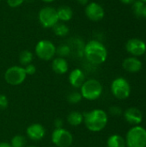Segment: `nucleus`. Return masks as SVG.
<instances>
[{
	"label": "nucleus",
	"mask_w": 146,
	"mask_h": 147,
	"mask_svg": "<svg viewBox=\"0 0 146 147\" xmlns=\"http://www.w3.org/2000/svg\"><path fill=\"white\" fill-rule=\"evenodd\" d=\"M35 55L41 60H52L56 55V46L48 40H39L34 47Z\"/></svg>",
	"instance_id": "5"
},
{
	"label": "nucleus",
	"mask_w": 146,
	"mask_h": 147,
	"mask_svg": "<svg viewBox=\"0 0 146 147\" xmlns=\"http://www.w3.org/2000/svg\"><path fill=\"white\" fill-rule=\"evenodd\" d=\"M143 17H145L146 19V4L145 5V8H144V11H143Z\"/></svg>",
	"instance_id": "34"
},
{
	"label": "nucleus",
	"mask_w": 146,
	"mask_h": 147,
	"mask_svg": "<svg viewBox=\"0 0 146 147\" xmlns=\"http://www.w3.org/2000/svg\"><path fill=\"white\" fill-rule=\"evenodd\" d=\"M0 147H11L8 142H0Z\"/></svg>",
	"instance_id": "33"
},
{
	"label": "nucleus",
	"mask_w": 146,
	"mask_h": 147,
	"mask_svg": "<svg viewBox=\"0 0 146 147\" xmlns=\"http://www.w3.org/2000/svg\"><path fill=\"white\" fill-rule=\"evenodd\" d=\"M145 3H143L140 0H136L132 6V9L133 14L137 16V17H141L143 16V11H144V8H145Z\"/></svg>",
	"instance_id": "25"
},
{
	"label": "nucleus",
	"mask_w": 146,
	"mask_h": 147,
	"mask_svg": "<svg viewBox=\"0 0 146 147\" xmlns=\"http://www.w3.org/2000/svg\"><path fill=\"white\" fill-rule=\"evenodd\" d=\"M145 57H146V56H145Z\"/></svg>",
	"instance_id": "39"
},
{
	"label": "nucleus",
	"mask_w": 146,
	"mask_h": 147,
	"mask_svg": "<svg viewBox=\"0 0 146 147\" xmlns=\"http://www.w3.org/2000/svg\"><path fill=\"white\" fill-rule=\"evenodd\" d=\"M140 1H142L143 3H146V0H140Z\"/></svg>",
	"instance_id": "37"
},
{
	"label": "nucleus",
	"mask_w": 146,
	"mask_h": 147,
	"mask_svg": "<svg viewBox=\"0 0 146 147\" xmlns=\"http://www.w3.org/2000/svg\"><path fill=\"white\" fill-rule=\"evenodd\" d=\"M79 90L83 99L88 101H95L102 96L103 88L98 80L91 78L85 80Z\"/></svg>",
	"instance_id": "3"
},
{
	"label": "nucleus",
	"mask_w": 146,
	"mask_h": 147,
	"mask_svg": "<svg viewBox=\"0 0 146 147\" xmlns=\"http://www.w3.org/2000/svg\"><path fill=\"white\" fill-rule=\"evenodd\" d=\"M68 80L70 84L75 88V89H80L81 86L83 85V84L85 82V74L84 72L79 69V68H76L73 69L68 77Z\"/></svg>",
	"instance_id": "14"
},
{
	"label": "nucleus",
	"mask_w": 146,
	"mask_h": 147,
	"mask_svg": "<svg viewBox=\"0 0 146 147\" xmlns=\"http://www.w3.org/2000/svg\"><path fill=\"white\" fill-rule=\"evenodd\" d=\"M108 121V114L100 109H96L83 114L84 126L90 132H101L106 127Z\"/></svg>",
	"instance_id": "2"
},
{
	"label": "nucleus",
	"mask_w": 146,
	"mask_h": 147,
	"mask_svg": "<svg viewBox=\"0 0 146 147\" xmlns=\"http://www.w3.org/2000/svg\"><path fill=\"white\" fill-rule=\"evenodd\" d=\"M52 71L59 75H63L68 72L69 64L65 58L56 57L52 60Z\"/></svg>",
	"instance_id": "16"
},
{
	"label": "nucleus",
	"mask_w": 146,
	"mask_h": 147,
	"mask_svg": "<svg viewBox=\"0 0 146 147\" xmlns=\"http://www.w3.org/2000/svg\"><path fill=\"white\" fill-rule=\"evenodd\" d=\"M26 144H27L26 138L20 134L15 135L9 142V145L11 147H26L27 146Z\"/></svg>",
	"instance_id": "23"
},
{
	"label": "nucleus",
	"mask_w": 146,
	"mask_h": 147,
	"mask_svg": "<svg viewBox=\"0 0 146 147\" xmlns=\"http://www.w3.org/2000/svg\"><path fill=\"white\" fill-rule=\"evenodd\" d=\"M109 113L114 116H120L122 115V109L118 106H112L109 109Z\"/></svg>",
	"instance_id": "29"
},
{
	"label": "nucleus",
	"mask_w": 146,
	"mask_h": 147,
	"mask_svg": "<svg viewBox=\"0 0 146 147\" xmlns=\"http://www.w3.org/2000/svg\"><path fill=\"white\" fill-rule=\"evenodd\" d=\"M83 55L91 64L102 65L107 60L108 50L101 41L91 40L84 45Z\"/></svg>",
	"instance_id": "1"
},
{
	"label": "nucleus",
	"mask_w": 146,
	"mask_h": 147,
	"mask_svg": "<svg viewBox=\"0 0 146 147\" xmlns=\"http://www.w3.org/2000/svg\"><path fill=\"white\" fill-rule=\"evenodd\" d=\"M3 78L8 84L11 86H18L26 80L27 74L24 67L21 65H12L5 71Z\"/></svg>",
	"instance_id": "6"
},
{
	"label": "nucleus",
	"mask_w": 146,
	"mask_h": 147,
	"mask_svg": "<svg viewBox=\"0 0 146 147\" xmlns=\"http://www.w3.org/2000/svg\"><path fill=\"white\" fill-rule=\"evenodd\" d=\"M51 140L57 147H70L73 143V135L64 127L55 128L52 133Z\"/></svg>",
	"instance_id": "9"
},
{
	"label": "nucleus",
	"mask_w": 146,
	"mask_h": 147,
	"mask_svg": "<svg viewBox=\"0 0 146 147\" xmlns=\"http://www.w3.org/2000/svg\"><path fill=\"white\" fill-rule=\"evenodd\" d=\"M38 20L40 25L45 28H52L59 22L56 9L52 6H45L41 8L38 14Z\"/></svg>",
	"instance_id": "7"
},
{
	"label": "nucleus",
	"mask_w": 146,
	"mask_h": 147,
	"mask_svg": "<svg viewBox=\"0 0 146 147\" xmlns=\"http://www.w3.org/2000/svg\"><path fill=\"white\" fill-rule=\"evenodd\" d=\"M42 2H44V3H52V2H54L55 0H41Z\"/></svg>",
	"instance_id": "35"
},
{
	"label": "nucleus",
	"mask_w": 146,
	"mask_h": 147,
	"mask_svg": "<svg viewBox=\"0 0 146 147\" xmlns=\"http://www.w3.org/2000/svg\"><path fill=\"white\" fill-rule=\"evenodd\" d=\"M24 70H25V72L27 74V76H32L34 74H35L36 72V66L34 65V64H29L26 66H24Z\"/></svg>",
	"instance_id": "26"
},
{
	"label": "nucleus",
	"mask_w": 146,
	"mask_h": 147,
	"mask_svg": "<svg viewBox=\"0 0 146 147\" xmlns=\"http://www.w3.org/2000/svg\"><path fill=\"white\" fill-rule=\"evenodd\" d=\"M33 59H34V54L29 50H23L19 54V63L22 67L31 64Z\"/></svg>",
	"instance_id": "21"
},
{
	"label": "nucleus",
	"mask_w": 146,
	"mask_h": 147,
	"mask_svg": "<svg viewBox=\"0 0 146 147\" xmlns=\"http://www.w3.org/2000/svg\"><path fill=\"white\" fill-rule=\"evenodd\" d=\"M136 0H120V2L124 4H133Z\"/></svg>",
	"instance_id": "32"
},
{
	"label": "nucleus",
	"mask_w": 146,
	"mask_h": 147,
	"mask_svg": "<svg viewBox=\"0 0 146 147\" xmlns=\"http://www.w3.org/2000/svg\"><path fill=\"white\" fill-rule=\"evenodd\" d=\"M57 15L59 22H67L71 20L73 16V10L70 6L67 5H61L57 9Z\"/></svg>",
	"instance_id": "17"
},
{
	"label": "nucleus",
	"mask_w": 146,
	"mask_h": 147,
	"mask_svg": "<svg viewBox=\"0 0 146 147\" xmlns=\"http://www.w3.org/2000/svg\"><path fill=\"white\" fill-rule=\"evenodd\" d=\"M84 13L89 20L95 22L102 21L105 16V10L103 7L96 2H90L85 5Z\"/></svg>",
	"instance_id": "10"
},
{
	"label": "nucleus",
	"mask_w": 146,
	"mask_h": 147,
	"mask_svg": "<svg viewBox=\"0 0 146 147\" xmlns=\"http://www.w3.org/2000/svg\"><path fill=\"white\" fill-rule=\"evenodd\" d=\"M111 92L119 100H125L131 94V86L124 78H117L111 84Z\"/></svg>",
	"instance_id": "8"
},
{
	"label": "nucleus",
	"mask_w": 146,
	"mask_h": 147,
	"mask_svg": "<svg viewBox=\"0 0 146 147\" xmlns=\"http://www.w3.org/2000/svg\"><path fill=\"white\" fill-rule=\"evenodd\" d=\"M53 126L55 128H62V127H63L64 126V121L60 118H57L53 121Z\"/></svg>",
	"instance_id": "30"
},
{
	"label": "nucleus",
	"mask_w": 146,
	"mask_h": 147,
	"mask_svg": "<svg viewBox=\"0 0 146 147\" xmlns=\"http://www.w3.org/2000/svg\"><path fill=\"white\" fill-rule=\"evenodd\" d=\"M66 121L71 127H78L83 123V114H82L80 111L73 110L68 114Z\"/></svg>",
	"instance_id": "18"
},
{
	"label": "nucleus",
	"mask_w": 146,
	"mask_h": 147,
	"mask_svg": "<svg viewBox=\"0 0 146 147\" xmlns=\"http://www.w3.org/2000/svg\"><path fill=\"white\" fill-rule=\"evenodd\" d=\"M66 99H67V102L71 104H77L83 100V96H82L80 91L73 90L67 95Z\"/></svg>",
	"instance_id": "24"
},
{
	"label": "nucleus",
	"mask_w": 146,
	"mask_h": 147,
	"mask_svg": "<svg viewBox=\"0 0 146 147\" xmlns=\"http://www.w3.org/2000/svg\"><path fill=\"white\" fill-rule=\"evenodd\" d=\"M25 0H7V4L10 8H18L20 7Z\"/></svg>",
	"instance_id": "27"
},
{
	"label": "nucleus",
	"mask_w": 146,
	"mask_h": 147,
	"mask_svg": "<svg viewBox=\"0 0 146 147\" xmlns=\"http://www.w3.org/2000/svg\"><path fill=\"white\" fill-rule=\"evenodd\" d=\"M26 147H37V146H26Z\"/></svg>",
	"instance_id": "36"
},
{
	"label": "nucleus",
	"mask_w": 146,
	"mask_h": 147,
	"mask_svg": "<svg viewBox=\"0 0 146 147\" xmlns=\"http://www.w3.org/2000/svg\"><path fill=\"white\" fill-rule=\"evenodd\" d=\"M124 118L130 125L139 126L143 121V114L139 109L132 107L124 112Z\"/></svg>",
	"instance_id": "13"
},
{
	"label": "nucleus",
	"mask_w": 146,
	"mask_h": 147,
	"mask_svg": "<svg viewBox=\"0 0 146 147\" xmlns=\"http://www.w3.org/2000/svg\"><path fill=\"white\" fill-rule=\"evenodd\" d=\"M108 147H126V140L119 134L111 135L107 140Z\"/></svg>",
	"instance_id": "19"
},
{
	"label": "nucleus",
	"mask_w": 146,
	"mask_h": 147,
	"mask_svg": "<svg viewBox=\"0 0 146 147\" xmlns=\"http://www.w3.org/2000/svg\"><path fill=\"white\" fill-rule=\"evenodd\" d=\"M9 105V100L8 97L3 95L0 94V109H5Z\"/></svg>",
	"instance_id": "28"
},
{
	"label": "nucleus",
	"mask_w": 146,
	"mask_h": 147,
	"mask_svg": "<svg viewBox=\"0 0 146 147\" xmlns=\"http://www.w3.org/2000/svg\"><path fill=\"white\" fill-rule=\"evenodd\" d=\"M0 2H1V0H0Z\"/></svg>",
	"instance_id": "38"
},
{
	"label": "nucleus",
	"mask_w": 146,
	"mask_h": 147,
	"mask_svg": "<svg viewBox=\"0 0 146 147\" xmlns=\"http://www.w3.org/2000/svg\"><path fill=\"white\" fill-rule=\"evenodd\" d=\"M27 137L33 141H40L46 136V129L40 123H33L26 129Z\"/></svg>",
	"instance_id": "12"
},
{
	"label": "nucleus",
	"mask_w": 146,
	"mask_h": 147,
	"mask_svg": "<svg viewBox=\"0 0 146 147\" xmlns=\"http://www.w3.org/2000/svg\"><path fill=\"white\" fill-rule=\"evenodd\" d=\"M79 4H81V5H87L89 2V0H76Z\"/></svg>",
	"instance_id": "31"
},
{
	"label": "nucleus",
	"mask_w": 146,
	"mask_h": 147,
	"mask_svg": "<svg viewBox=\"0 0 146 147\" xmlns=\"http://www.w3.org/2000/svg\"><path fill=\"white\" fill-rule=\"evenodd\" d=\"M126 50L133 57L142 56L146 53L145 42L139 38L129 39L126 43Z\"/></svg>",
	"instance_id": "11"
},
{
	"label": "nucleus",
	"mask_w": 146,
	"mask_h": 147,
	"mask_svg": "<svg viewBox=\"0 0 146 147\" xmlns=\"http://www.w3.org/2000/svg\"><path fill=\"white\" fill-rule=\"evenodd\" d=\"M71 53V48L68 44H60L56 47V55L60 58H66Z\"/></svg>",
	"instance_id": "22"
},
{
	"label": "nucleus",
	"mask_w": 146,
	"mask_h": 147,
	"mask_svg": "<svg viewBox=\"0 0 146 147\" xmlns=\"http://www.w3.org/2000/svg\"><path fill=\"white\" fill-rule=\"evenodd\" d=\"M125 140L127 147H146V129L134 126L127 132Z\"/></svg>",
	"instance_id": "4"
},
{
	"label": "nucleus",
	"mask_w": 146,
	"mask_h": 147,
	"mask_svg": "<svg viewBox=\"0 0 146 147\" xmlns=\"http://www.w3.org/2000/svg\"><path fill=\"white\" fill-rule=\"evenodd\" d=\"M52 28L54 34L59 37H65V36L68 35V34L70 32L69 27L65 22H59Z\"/></svg>",
	"instance_id": "20"
},
{
	"label": "nucleus",
	"mask_w": 146,
	"mask_h": 147,
	"mask_svg": "<svg viewBox=\"0 0 146 147\" xmlns=\"http://www.w3.org/2000/svg\"><path fill=\"white\" fill-rule=\"evenodd\" d=\"M122 66L125 71L130 72V73H136L139 72L143 66L142 62L140 59H139L137 57H128L123 60Z\"/></svg>",
	"instance_id": "15"
}]
</instances>
